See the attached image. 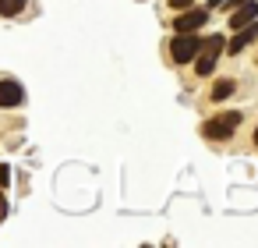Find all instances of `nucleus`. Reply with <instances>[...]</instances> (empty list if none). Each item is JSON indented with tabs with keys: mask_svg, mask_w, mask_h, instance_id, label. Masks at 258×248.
Instances as JSON below:
<instances>
[{
	"mask_svg": "<svg viewBox=\"0 0 258 248\" xmlns=\"http://www.w3.org/2000/svg\"><path fill=\"white\" fill-rule=\"evenodd\" d=\"M8 181H11V170H8V167H0V184H8Z\"/></svg>",
	"mask_w": 258,
	"mask_h": 248,
	"instance_id": "13",
	"label": "nucleus"
},
{
	"mask_svg": "<svg viewBox=\"0 0 258 248\" xmlns=\"http://www.w3.org/2000/svg\"><path fill=\"white\" fill-rule=\"evenodd\" d=\"M254 145H258V128H254Z\"/></svg>",
	"mask_w": 258,
	"mask_h": 248,
	"instance_id": "14",
	"label": "nucleus"
},
{
	"mask_svg": "<svg viewBox=\"0 0 258 248\" xmlns=\"http://www.w3.org/2000/svg\"><path fill=\"white\" fill-rule=\"evenodd\" d=\"M254 18H258V4H254V0H244V4L230 15V29H240V25L254 22Z\"/></svg>",
	"mask_w": 258,
	"mask_h": 248,
	"instance_id": "6",
	"label": "nucleus"
},
{
	"mask_svg": "<svg viewBox=\"0 0 258 248\" xmlns=\"http://www.w3.org/2000/svg\"><path fill=\"white\" fill-rule=\"evenodd\" d=\"M198 46H202V39H198L195 32H180V36L173 39V46H170V54H173V61H177V64H187V61H195V54H198Z\"/></svg>",
	"mask_w": 258,
	"mask_h": 248,
	"instance_id": "3",
	"label": "nucleus"
},
{
	"mask_svg": "<svg viewBox=\"0 0 258 248\" xmlns=\"http://www.w3.org/2000/svg\"><path fill=\"white\" fill-rule=\"evenodd\" d=\"M230 4H240V0H212L209 8H230Z\"/></svg>",
	"mask_w": 258,
	"mask_h": 248,
	"instance_id": "11",
	"label": "nucleus"
},
{
	"mask_svg": "<svg viewBox=\"0 0 258 248\" xmlns=\"http://www.w3.org/2000/svg\"><path fill=\"white\" fill-rule=\"evenodd\" d=\"M8 216V195H0V220Z\"/></svg>",
	"mask_w": 258,
	"mask_h": 248,
	"instance_id": "12",
	"label": "nucleus"
},
{
	"mask_svg": "<svg viewBox=\"0 0 258 248\" xmlns=\"http://www.w3.org/2000/svg\"><path fill=\"white\" fill-rule=\"evenodd\" d=\"M170 8L173 11H184V8H191V0H170Z\"/></svg>",
	"mask_w": 258,
	"mask_h": 248,
	"instance_id": "10",
	"label": "nucleus"
},
{
	"mask_svg": "<svg viewBox=\"0 0 258 248\" xmlns=\"http://www.w3.org/2000/svg\"><path fill=\"white\" fill-rule=\"evenodd\" d=\"M254 36H258V25H254V22L240 25V29H237V36L230 39V54H240L244 46H251V43H254Z\"/></svg>",
	"mask_w": 258,
	"mask_h": 248,
	"instance_id": "5",
	"label": "nucleus"
},
{
	"mask_svg": "<svg viewBox=\"0 0 258 248\" xmlns=\"http://www.w3.org/2000/svg\"><path fill=\"white\" fill-rule=\"evenodd\" d=\"M209 22V8H184V15L173 22L177 25V32H195L198 25H205Z\"/></svg>",
	"mask_w": 258,
	"mask_h": 248,
	"instance_id": "4",
	"label": "nucleus"
},
{
	"mask_svg": "<svg viewBox=\"0 0 258 248\" xmlns=\"http://www.w3.org/2000/svg\"><path fill=\"white\" fill-rule=\"evenodd\" d=\"M219 50H223V36H209L205 39V50L198 46V61H195V71L205 78V75H212V68H216V57H219Z\"/></svg>",
	"mask_w": 258,
	"mask_h": 248,
	"instance_id": "2",
	"label": "nucleus"
},
{
	"mask_svg": "<svg viewBox=\"0 0 258 248\" xmlns=\"http://www.w3.org/2000/svg\"><path fill=\"white\" fill-rule=\"evenodd\" d=\"M237 124H240V114H219V117L205 121L202 135H205V138H216V142H219V138H233Z\"/></svg>",
	"mask_w": 258,
	"mask_h": 248,
	"instance_id": "1",
	"label": "nucleus"
},
{
	"mask_svg": "<svg viewBox=\"0 0 258 248\" xmlns=\"http://www.w3.org/2000/svg\"><path fill=\"white\" fill-rule=\"evenodd\" d=\"M22 96H25V92H22L18 82H11V78H8V82H0V107H18Z\"/></svg>",
	"mask_w": 258,
	"mask_h": 248,
	"instance_id": "7",
	"label": "nucleus"
},
{
	"mask_svg": "<svg viewBox=\"0 0 258 248\" xmlns=\"http://www.w3.org/2000/svg\"><path fill=\"white\" fill-rule=\"evenodd\" d=\"M230 92H233V78H223V82H216V85H212V100H216V103H223Z\"/></svg>",
	"mask_w": 258,
	"mask_h": 248,
	"instance_id": "8",
	"label": "nucleus"
},
{
	"mask_svg": "<svg viewBox=\"0 0 258 248\" xmlns=\"http://www.w3.org/2000/svg\"><path fill=\"white\" fill-rule=\"evenodd\" d=\"M25 4H29V0H0V15H4V18H11V15H18Z\"/></svg>",
	"mask_w": 258,
	"mask_h": 248,
	"instance_id": "9",
	"label": "nucleus"
}]
</instances>
